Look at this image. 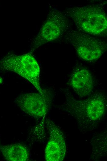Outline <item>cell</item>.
I'll return each mask as SVG.
<instances>
[{
	"instance_id": "obj_2",
	"label": "cell",
	"mask_w": 107,
	"mask_h": 161,
	"mask_svg": "<svg viewBox=\"0 0 107 161\" xmlns=\"http://www.w3.org/2000/svg\"><path fill=\"white\" fill-rule=\"evenodd\" d=\"M65 12L78 31L96 37L106 35L107 16L102 3L69 8Z\"/></svg>"
},
{
	"instance_id": "obj_7",
	"label": "cell",
	"mask_w": 107,
	"mask_h": 161,
	"mask_svg": "<svg viewBox=\"0 0 107 161\" xmlns=\"http://www.w3.org/2000/svg\"><path fill=\"white\" fill-rule=\"evenodd\" d=\"M45 123L49 133V139L45 149V159L46 161H62L66 153L63 132L52 120L46 119Z\"/></svg>"
},
{
	"instance_id": "obj_11",
	"label": "cell",
	"mask_w": 107,
	"mask_h": 161,
	"mask_svg": "<svg viewBox=\"0 0 107 161\" xmlns=\"http://www.w3.org/2000/svg\"></svg>"
},
{
	"instance_id": "obj_3",
	"label": "cell",
	"mask_w": 107,
	"mask_h": 161,
	"mask_svg": "<svg viewBox=\"0 0 107 161\" xmlns=\"http://www.w3.org/2000/svg\"><path fill=\"white\" fill-rule=\"evenodd\" d=\"M0 70L18 74L29 81L41 94L46 92L41 87L40 68L30 52L22 55L9 54L0 60Z\"/></svg>"
},
{
	"instance_id": "obj_9",
	"label": "cell",
	"mask_w": 107,
	"mask_h": 161,
	"mask_svg": "<svg viewBox=\"0 0 107 161\" xmlns=\"http://www.w3.org/2000/svg\"><path fill=\"white\" fill-rule=\"evenodd\" d=\"M4 158L11 161H26L28 160L29 152L26 147L20 143L13 144L1 147Z\"/></svg>"
},
{
	"instance_id": "obj_8",
	"label": "cell",
	"mask_w": 107,
	"mask_h": 161,
	"mask_svg": "<svg viewBox=\"0 0 107 161\" xmlns=\"http://www.w3.org/2000/svg\"><path fill=\"white\" fill-rule=\"evenodd\" d=\"M67 84L82 98L91 95L94 87L93 76L88 69L83 67L74 69Z\"/></svg>"
},
{
	"instance_id": "obj_10",
	"label": "cell",
	"mask_w": 107,
	"mask_h": 161,
	"mask_svg": "<svg viewBox=\"0 0 107 161\" xmlns=\"http://www.w3.org/2000/svg\"><path fill=\"white\" fill-rule=\"evenodd\" d=\"M98 137L97 142H95L92 151L93 158L96 159L106 154L107 152L106 135H102Z\"/></svg>"
},
{
	"instance_id": "obj_4",
	"label": "cell",
	"mask_w": 107,
	"mask_h": 161,
	"mask_svg": "<svg viewBox=\"0 0 107 161\" xmlns=\"http://www.w3.org/2000/svg\"><path fill=\"white\" fill-rule=\"evenodd\" d=\"M64 39L74 47L80 58L87 61L97 60L107 50L105 41L79 31H68Z\"/></svg>"
},
{
	"instance_id": "obj_1",
	"label": "cell",
	"mask_w": 107,
	"mask_h": 161,
	"mask_svg": "<svg viewBox=\"0 0 107 161\" xmlns=\"http://www.w3.org/2000/svg\"><path fill=\"white\" fill-rule=\"evenodd\" d=\"M65 99L61 108L74 118L82 130L94 129L105 115L107 99L104 94H92L85 99L78 100L65 90Z\"/></svg>"
},
{
	"instance_id": "obj_5",
	"label": "cell",
	"mask_w": 107,
	"mask_h": 161,
	"mask_svg": "<svg viewBox=\"0 0 107 161\" xmlns=\"http://www.w3.org/2000/svg\"><path fill=\"white\" fill-rule=\"evenodd\" d=\"M65 12L55 8L50 9L47 18L33 41L30 52L46 43L54 41L69 28L70 23Z\"/></svg>"
},
{
	"instance_id": "obj_6",
	"label": "cell",
	"mask_w": 107,
	"mask_h": 161,
	"mask_svg": "<svg viewBox=\"0 0 107 161\" xmlns=\"http://www.w3.org/2000/svg\"><path fill=\"white\" fill-rule=\"evenodd\" d=\"M51 94L46 90L42 94L39 93L22 94L15 100L17 106L23 112L33 117L44 118L51 103Z\"/></svg>"
}]
</instances>
